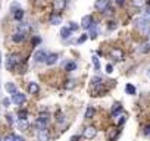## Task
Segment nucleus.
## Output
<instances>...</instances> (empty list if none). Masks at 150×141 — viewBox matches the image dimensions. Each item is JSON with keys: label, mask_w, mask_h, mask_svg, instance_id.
Instances as JSON below:
<instances>
[{"label": "nucleus", "mask_w": 150, "mask_h": 141, "mask_svg": "<svg viewBox=\"0 0 150 141\" xmlns=\"http://www.w3.org/2000/svg\"><path fill=\"white\" fill-rule=\"evenodd\" d=\"M46 57H47V53H46L44 50H38V51H35V54H34V60H35L37 63L46 62Z\"/></svg>", "instance_id": "obj_8"}, {"label": "nucleus", "mask_w": 150, "mask_h": 141, "mask_svg": "<svg viewBox=\"0 0 150 141\" xmlns=\"http://www.w3.org/2000/svg\"><path fill=\"white\" fill-rule=\"evenodd\" d=\"M149 24H150V21H149L147 18H143V19L137 21V25L140 27L141 31H147V30H149Z\"/></svg>", "instance_id": "obj_11"}, {"label": "nucleus", "mask_w": 150, "mask_h": 141, "mask_svg": "<svg viewBox=\"0 0 150 141\" xmlns=\"http://www.w3.org/2000/svg\"><path fill=\"white\" fill-rule=\"evenodd\" d=\"M94 113H96V109L93 106H88L87 110H86V119H91L94 116Z\"/></svg>", "instance_id": "obj_18"}, {"label": "nucleus", "mask_w": 150, "mask_h": 141, "mask_svg": "<svg viewBox=\"0 0 150 141\" xmlns=\"http://www.w3.org/2000/svg\"><path fill=\"white\" fill-rule=\"evenodd\" d=\"M93 25H94V21H93V16H91V15H87V16L83 18V21H81V28L90 30Z\"/></svg>", "instance_id": "obj_3"}, {"label": "nucleus", "mask_w": 150, "mask_h": 141, "mask_svg": "<svg viewBox=\"0 0 150 141\" xmlns=\"http://www.w3.org/2000/svg\"><path fill=\"white\" fill-rule=\"evenodd\" d=\"M110 56H112V59H115V60H122V59H124V51H122L121 49H113V50L110 51Z\"/></svg>", "instance_id": "obj_10"}, {"label": "nucleus", "mask_w": 150, "mask_h": 141, "mask_svg": "<svg viewBox=\"0 0 150 141\" xmlns=\"http://www.w3.org/2000/svg\"><path fill=\"white\" fill-rule=\"evenodd\" d=\"M132 6L134 8H143V6H146V0H132Z\"/></svg>", "instance_id": "obj_23"}, {"label": "nucleus", "mask_w": 150, "mask_h": 141, "mask_svg": "<svg viewBox=\"0 0 150 141\" xmlns=\"http://www.w3.org/2000/svg\"><path fill=\"white\" fill-rule=\"evenodd\" d=\"M68 28H69V30H71V31H77V30H78V28H80V25H78V24H75V22H71V24H69V27H68Z\"/></svg>", "instance_id": "obj_32"}, {"label": "nucleus", "mask_w": 150, "mask_h": 141, "mask_svg": "<svg viewBox=\"0 0 150 141\" xmlns=\"http://www.w3.org/2000/svg\"><path fill=\"white\" fill-rule=\"evenodd\" d=\"M150 51V41L149 43H144L141 46V53H149Z\"/></svg>", "instance_id": "obj_28"}, {"label": "nucleus", "mask_w": 150, "mask_h": 141, "mask_svg": "<svg viewBox=\"0 0 150 141\" xmlns=\"http://www.w3.org/2000/svg\"><path fill=\"white\" fill-rule=\"evenodd\" d=\"M125 122V116H121V119L118 121V123H124Z\"/></svg>", "instance_id": "obj_43"}, {"label": "nucleus", "mask_w": 150, "mask_h": 141, "mask_svg": "<svg viewBox=\"0 0 150 141\" xmlns=\"http://www.w3.org/2000/svg\"><path fill=\"white\" fill-rule=\"evenodd\" d=\"M119 132H121V131H119L118 128H109V131H108L106 137H108V140H109V141H115V140L118 138Z\"/></svg>", "instance_id": "obj_7"}, {"label": "nucleus", "mask_w": 150, "mask_h": 141, "mask_svg": "<svg viewBox=\"0 0 150 141\" xmlns=\"http://www.w3.org/2000/svg\"><path fill=\"white\" fill-rule=\"evenodd\" d=\"M96 135H97V129H96L94 126H87V128L84 129V132H83V137L87 138V140H91V138H94Z\"/></svg>", "instance_id": "obj_4"}, {"label": "nucleus", "mask_w": 150, "mask_h": 141, "mask_svg": "<svg viewBox=\"0 0 150 141\" xmlns=\"http://www.w3.org/2000/svg\"><path fill=\"white\" fill-rule=\"evenodd\" d=\"M125 91H127V94L132 96V94H135V87H134V85H131V84H127V87H125Z\"/></svg>", "instance_id": "obj_25"}, {"label": "nucleus", "mask_w": 150, "mask_h": 141, "mask_svg": "<svg viewBox=\"0 0 150 141\" xmlns=\"http://www.w3.org/2000/svg\"><path fill=\"white\" fill-rule=\"evenodd\" d=\"M13 140H15V135H13V134H8L3 141H13Z\"/></svg>", "instance_id": "obj_35"}, {"label": "nucleus", "mask_w": 150, "mask_h": 141, "mask_svg": "<svg viewBox=\"0 0 150 141\" xmlns=\"http://www.w3.org/2000/svg\"><path fill=\"white\" fill-rule=\"evenodd\" d=\"M116 28V22H113V21H110V22H108V30H110V31H113Z\"/></svg>", "instance_id": "obj_33"}, {"label": "nucleus", "mask_w": 150, "mask_h": 141, "mask_svg": "<svg viewBox=\"0 0 150 141\" xmlns=\"http://www.w3.org/2000/svg\"><path fill=\"white\" fill-rule=\"evenodd\" d=\"M60 22H62V18H60V16L53 15V16L50 18V24H52V25H59Z\"/></svg>", "instance_id": "obj_22"}, {"label": "nucleus", "mask_w": 150, "mask_h": 141, "mask_svg": "<svg viewBox=\"0 0 150 141\" xmlns=\"http://www.w3.org/2000/svg\"><path fill=\"white\" fill-rule=\"evenodd\" d=\"M87 38H88V37H87V34H84V35H83V37H81V38H78V43H80V44H81V43H84V41H86V40H87Z\"/></svg>", "instance_id": "obj_38"}, {"label": "nucleus", "mask_w": 150, "mask_h": 141, "mask_svg": "<svg viewBox=\"0 0 150 141\" xmlns=\"http://www.w3.org/2000/svg\"><path fill=\"white\" fill-rule=\"evenodd\" d=\"M19 63H21V56L16 53H12L6 57V69L8 70H13Z\"/></svg>", "instance_id": "obj_1"}, {"label": "nucleus", "mask_w": 150, "mask_h": 141, "mask_svg": "<svg viewBox=\"0 0 150 141\" xmlns=\"http://www.w3.org/2000/svg\"><path fill=\"white\" fill-rule=\"evenodd\" d=\"M93 65H94L96 70H99V69H100V62H99V59H97L96 56H93Z\"/></svg>", "instance_id": "obj_31"}, {"label": "nucleus", "mask_w": 150, "mask_h": 141, "mask_svg": "<svg viewBox=\"0 0 150 141\" xmlns=\"http://www.w3.org/2000/svg\"><path fill=\"white\" fill-rule=\"evenodd\" d=\"M91 84H93V85H102V78H100V77H94V78L91 80Z\"/></svg>", "instance_id": "obj_30"}, {"label": "nucleus", "mask_w": 150, "mask_h": 141, "mask_svg": "<svg viewBox=\"0 0 150 141\" xmlns=\"http://www.w3.org/2000/svg\"><path fill=\"white\" fill-rule=\"evenodd\" d=\"M0 141H2V138H0Z\"/></svg>", "instance_id": "obj_47"}, {"label": "nucleus", "mask_w": 150, "mask_h": 141, "mask_svg": "<svg viewBox=\"0 0 150 141\" xmlns=\"http://www.w3.org/2000/svg\"><path fill=\"white\" fill-rule=\"evenodd\" d=\"M144 135H149V137H150V125H147V126L144 128Z\"/></svg>", "instance_id": "obj_39"}, {"label": "nucleus", "mask_w": 150, "mask_h": 141, "mask_svg": "<svg viewBox=\"0 0 150 141\" xmlns=\"http://www.w3.org/2000/svg\"><path fill=\"white\" fill-rule=\"evenodd\" d=\"M38 91H40V87H38L37 82H30L28 84V93L30 94H38Z\"/></svg>", "instance_id": "obj_15"}, {"label": "nucleus", "mask_w": 150, "mask_h": 141, "mask_svg": "<svg viewBox=\"0 0 150 141\" xmlns=\"http://www.w3.org/2000/svg\"><path fill=\"white\" fill-rule=\"evenodd\" d=\"M49 138H50V135H49V131L46 128L38 129V132H37V140L38 141H49Z\"/></svg>", "instance_id": "obj_9"}, {"label": "nucleus", "mask_w": 150, "mask_h": 141, "mask_svg": "<svg viewBox=\"0 0 150 141\" xmlns=\"http://www.w3.org/2000/svg\"><path fill=\"white\" fill-rule=\"evenodd\" d=\"M66 8V0H53V9L56 12H62Z\"/></svg>", "instance_id": "obj_5"}, {"label": "nucleus", "mask_w": 150, "mask_h": 141, "mask_svg": "<svg viewBox=\"0 0 150 141\" xmlns=\"http://www.w3.org/2000/svg\"><path fill=\"white\" fill-rule=\"evenodd\" d=\"M119 112H121V104L119 103H115L113 107H112V116H116Z\"/></svg>", "instance_id": "obj_26"}, {"label": "nucleus", "mask_w": 150, "mask_h": 141, "mask_svg": "<svg viewBox=\"0 0 150 141\" xmlns=\"http://www.w3.org/2000/svg\"><path fill=\"white\" fill-rule=\"evenodd\" d=\"M25 94H22V93H15L13 96H12V102L15 103V104H22V103H25Z\"/></svg>", "instance_id": "obj_6"}, {"label": "nucleus", "mask_w": 150, "mask_h": 141, "mask_svg": "<svg viewBox=\"0 0 150 141\" xmlns=\"http://www.w3.org/2000/svg\"><path fill=\"white\" fill-rule=\"evenodd\" d=\"M27 116H28V112H27V110H19V112H18V119H19V121H25Z\"/></svg>", "instance_id": "obj_27"}, {"label": "nucleus", "mask_w": 150, "mask_h": 141, "mask_svg": "<svg viewBox=\"0 0 150 141\" xmlns=\"http://www.w3.org/2000/svg\"><path fill=\"white\" fill-rule=\"evenodd\" d=\"M40 41H41V38H40V37H34V38H33V44H34V46L40 44Z\"/></svg>", "instance_id": "obj_37"}, {"label": "nucleus", "mask_w": 150, "mask_h": 141, "mask_svg": "<svg viewBox=\"0 0 150 141\" xmlns=\"http://www.w3.org/2000/svg\"><path fill=\"white\" fill-rule=\"evenodd\" d=\"M57 54L56 53H50V54H47V57H46V63L49 65V66H52V65H54L56 62H57Z\"/></svg>", "instance_id": "obj_14"}, {"label": "nucleus", "mask_w": 150, "mask_h": 141, "mask_svg": "<svg viewBox=\"0 0 150 141\" xmlns=\"http://www.w3.org/2000/svg\"><path fill=\"white\" fill-rule=\"evenodd\" d=\"M0 63H2V51H0Z\"/></svg>", "instance_id": "obj_45"}, {"label": "nucleus", "mask_w": 150, "mask_h": 141, "mask_svg": "<svg viewBox=\"0 0 150 141\" xmlns=\"http://www.w3.org/2000/svg\"><path fill=\"white\" fill-rule=\"evenodd\" d=\"M11 104V100L9 99H3V106H9Z\"/></svg>", "instance_id": "obj_40"}, {"label": "nucleus", "mask_w": 150, "mask_h": 141, "mask_svg": "<svg viewBox=\"0 0 150 141\" xmlns=\"http://www.w3.org/2000/svg\"><path fill=\"white\" fill-rule=\"evenodd\" d=\"M19 32H24V34H27L28 31H30V25L28 24H19Z\"/></svg>", "instance_id": "obj_24"}, {"label": "nucleus", "mask_w": 150, "mask_h": 141, "mask_svg": "<svg viewBox=\"0 0 150 141\" xmlns=\"http://www.w3.org/2000/svg\"><path fill=\"white\" fill-rule=\"evenodd\" d=\"M116 3H118V5H124L125 0H116Z\"/></svg>", "instance_id": "obj_44"}, {"label": "nucleus", "mask_w": 150, "mask_h": 141, "mask_svg": "<svg viewBox=\"0 0 150 141\" xmlns=\"http://www.w3.org/2000/svg\"><path fill=\"white\" fill-rule=\"evenodd\" d=\"M74 87H75V81H74V80L66 81V84H65V88H66V90H71V88H74Z\"/></svg>", "instance_id": "obj_29"}, {"label": "nucleus", "mask_w": 150, "mask_h": 141, "mask_svg": "<svg viewBox=\"0 0 150 141\" xmlns=\"http://www.w3.org/2000/svg\"><path fill=\"white\" fill-rule=\"evenodd\" d=\"M28 126H30V125H28V121H27V119H25V121H18V128H19V129L27 131Z\"/></svg>", "instance_id": "obj_21"}, {"label": "nucleus", "mask_w": 150, "mask_h": 141, "mask_svg": "<svg viewBox=\"0 0 150 141\" xmlns=\"http://www.w3.org/2000/svg\"><path fill=\"white\" fill-rule=\"evenodd\" d=\"M96 9H99V11H105L108 6H109V0H97V2H96Z\"/></svg>", "instance_id": "obj_12"}, {"label": "nucleus", "mask_w": 150, "mask_h": 141, "mask_svg": "<svg viewBox=\"0 0 150 141\" xmlns=\"http://www.w3.org/2000/svg\"><path fill=\"white\" fill-rule=\"evenodd\" d=\"M25 37H27V34H24V32H15L13 35H12V41H15V43H22L24 40H25Z\"/></svg>", "instance_id": "obj_13"}, {"label": "nucleus", "mask_w": 150, "mask_h": 141, "mask_svg": "<svg viewBox=\"0 0 150 141\" xmlns=\"http://www.w3.org/2000/svg\"><path fill=\"white\" fill-rule=\"evenodd\" d=\"M49 115L47 113H41V115H38V118H37V121H35V125H37V128L38 129H44L46 126H47V123H49Z\"/></svg>", "instance_id": "obj_2"}, {"label": "nucleus", "mask_w": 150, "mask_h": 141, "mask_svg": "<svg viewBox=\"0 0 150 141\" xmlns=\"http://www.w3.org/2000/svg\"><path fill=\"white\" fill-rule=\"evenodd\" d=\"M147 75H149V77H150V69H149V72H147Z\"/></svg>", "instance_id": "obj_46"}, {"label": "nucleus", "mask_w": 150, "mask_h": 141, "mask_svg": "<svg viewBox=\"0 0 150 141\" xmlns=\"http://www.w3.org/2000/svg\"><path fill=\"white\" fill-rule=\"evenodd\" d=\"M80 140V135H74L72 138H71V141H78Z\"/></svg>", "instance_id": "obj_42"}, {"label": "nucleus", "mask_w": 150, "mask_h": 141, "mask_svg": "<svg viewBox=\"0 0 150 141\" xmlns=\"http://www.w3.org/2000/svg\"><path fill=\"white\" fill-rule=\"evenodd\" d=\"M71 34H72V31L68 28V27H63L62 30H60V37L63 38V40H66V38H69L71 37Z\"/></svg>", "instance_id": "obj_16"}, {"label": "nucleus", "mask_w": 150, "mask_h": 141, "mask_svg": "<svg viewBox=\"0 0 150 141\" xmlns=\"http://www.w3.org/2000/svg\"><path fill=\"white\" fill-rule=\"evenodd\" d=\"M13 141H25V140H24L22 137H19V135H15V140H13Z\"/></svg>", "instance_id": "obj_41"}, {"label": "nucleus", "mask_w": 150, "mask_h": 141, "mask_svg": "<svg viewBox=\"0 0 150 141\" xmlns=\"http://www.w3.org/2000/svg\"><path fill=\"white\" fill-rule=\"evenodd\" d=\"M75 69H77V63L75 62H68L65 65V70H68V72H72V70H75Z\"/></svg>", "instance_id": "obj_20"}, {"label": "nucleus", "mask_w": 150, "mask_h": 141, "mask_svg": "<svg viewBox=\"0 0 150 141\" xmlns=\"http://www.w3.org/2000/svg\"><path fill=\"white\" fill-rule=\"evenodd\" d=\"M13 18H15L16 21H22V18H24V11H22V9L13 11Z\"/></svg>", "instance_id": "obj_19"}, {"label": "nucleus", "mask_w": 150, "mask_h": 141, "mask_svg": "<svg viewBox=\"0 0 150 141\" xmlns=\"http://www.w3.org/2000/svg\"><path fill=\"white\" fill-rule=\"evenodd\" d=\"M5 88H6V91H8L9 94H12V96L18 91V90H16V85H15L13 82H8V84L5 85Z\"/></svg>", "instance_id": "obj_17"}, {"label": "nucleus", "mask_w": 150, "mask_h": 141, "mask_svg": "<svg viewBox=\"0 0 150 141\" xmlns=\"http://www.w3.org/2000/svg\"><path fill=\"white\" fill-rule=\"evenodd\" d=\"M106 72H108V74H112V72H113V68H112V65H109V63L106 65Z\"/></svg>", "instance_id": "obj_36"}, {"label": "nucleus", "mask_w": 150, "mask_h": 141, "mask_svg": "<svg viewBox=\"0 0 150 141\" xmlns=\"http://www.w3.org/2000/svg\"><path fill=\"white\" fill-rule=\"evenodd\" d=\"M6 121H8L9 125H12V123H13V116H12L11 113H8V115H6Z\"/></svg>", "instance_id": "obj_34"}]
</instances>
